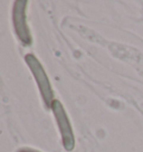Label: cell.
Wrapping results in <instances>:
<instances>
[{"mask_svg":"<svg viewBox=\"0 0 143 152\" xmlns=\"http://www.w3.org/2000/svg\"><path fill=\"white\" fill-rule=\"evenodd\" d=\"M26 0H18L15 2L12 10V20L16 35L21 44L25 46H29L31 44V36L29 33L27 21H26V8H27Z\"/></svg>","mask_w":143,"mask_h":152,"instance_id":"obj_3","label":"cell"},{"mask_svg":"<svg viewBox=\"0 0 143 152\" xmlns=\"http://www.w3.org/2000/svg\"><path fill=\"white\" fill-rule=\"evenodd\" d=\"M25 61L27 63V65L29 66L30 71L33 73L34 77L36 80V83L39 87L40 91V94L43 97L44 102L47 107H50L53 103V90L49 80H48L47 75H46V72L43 68L42 64L39 63V61L37 59V57L34 56L33 54H28L25 57Z\"/></svg>","mask_w":143,"mask_h":152,"instance_id":"obj_1","label":"cell"},{"mask_svg":"<svg viewBox=\"0 0 143 152\" xmlns=\"http://www.w3.org/2000/svg\"><path fill=\"white\" fill-rule=\"evenodd\" d=\"M18 152H39V151H36V150L30 149V148H23V149H20Z\"/></svg>","mask_w":143,"mask_h":152,"instance_id":"obj_4","label":"cell"},{"mask_svg":"<svg viewBox=\"0 0 143 152\" xmlns=\"http://www.w3.org/2000/svg\"><path fill=\"white\" fill-rule=\"evenodd\" d=\"M52 110L54 112V115L57 121L58 128L62 134V140L64 148L67 151H72L75 145V139H74V134H73V129H72L71 122L68 120L65 109L63 104L57 100H54L52 103Z\"/></svg>","mask_w":143,"mask_h":152,"instance_id":"obj_2","label":"cell"}]
</instances>
